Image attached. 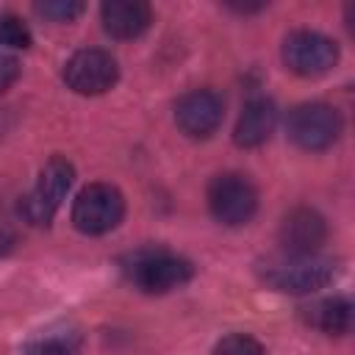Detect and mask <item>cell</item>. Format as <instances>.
<instances>
[{"mask_svg": "<svg viewBox=\"0 0 355 355\" xmlns=\"http://www.w3.org/2000/svg\"><path fill=\"white\" fill-rule=\"evenodd\" d=\"M338 266L324 255H288L263 269V283L283 294H313L333 283Z\"/></svg>", "mask_w": 355, "mask_h": 355, "instance_id": "obj_1", "label": "cell"}, {"mask_svg": "<svg viewBox=\"0 0 355 355\" xmlns=\"http://www.w3.org/2000/svg\"><path fill=\"white\" fill-rule=\"evenodd\" d=\"M125 269L130 283L144 294H166L194 277L191 261L172 255L166 250H141L130 258Z\"/></svg>", "mask_w": 355, "mask_h": 355, "instance_id": "obj_2", "label": "cell"}, {"mask_svg": "<svg viewBox=\"0 0 355 355\" xmlns=\"http://www.w3.org/2000/svg\"><path fill=\"white\" fill-rule=\"evenodd\" d=\"M72 178H75L72 164L67 158H61V155H53L44 164V169L39 172L36 186L19 202L22 216L31 225H50L53 216H55V211L61 208L69 186H72Z\"/></svg>", "mask_w": 355, "mask_h": 355, "instance_id": "obj_3", "label": "cell"}, {"mask_svg": "<svg viewBox=\"0 0 355 355\" xmlns=\"http://www.w3.org/2000/svg\"><path fill=\"white\" fill-rule=\"evenodd\" d=\"M125 216V197L111 183H89L80 189L72 205V225L86 236H103L114 230Z\"/></svg>", "mask_w": 355, "mask_h": 355, "instance_id": "obj_4", "label": "cell"}, {"mask_svg": "<svg viewBox=\"0 0 355 355\" xmlns=\"http://www.w3.org/2000/svg\"><path fill=\"white\" fill-rule=\"evenodd\" d=\"M208 208L216 222L239 227L247 225L258 211V191L250 178L239 172H225L208 183Z\"/></svg>", "mask_w": 355, "mask_h": 355, "instance_id": "obj_5", "label": "cell"}, {"mask_svg": "<svg viewBox=\"0 0 355 355\" xmlns=\"http://www.w3.org/2000/svg\"><path fill=\"white\" fill-rule=\"evenodd\" d=\"M341 114L327 103H302L288 114L286 122L288 139L308 153L327 150L341 136Z\"/></svg>", "mask_w": 355, "mask_h": 355, "instance_id": "obj_6", "label": "cell"}, {"mask_svg": "<svg viewBox=\"0 0 355 355\" xmlns=\"http://www.w3.org/2000/svg\"><path fill=\"white\" fill-rule=\"evenodd\" d=\"M283 61L302 78H319L338 61V44L319 31H294L283 42Z\"/></svg>", "mask_w": 355, "mask_h": 355, "instance_id": "obj_7", "label": "cell"}, {"mask_svg": "<svg viewBox=\"0 0 355 355\" xmlns=\"http://www.w3.org/2000/svg\"><path fill=\"white\" fill-rule=\"evenodd\" d=\"M116 78H119L116 58L100 47L78 50L64 64V80L78 94H103L116 83Z\"/></svg>", "mask_w": 355, "mask_h": 355, "instance_id": "obj_8", "label": "cell"}, {"mask_svg": "<svg viewBox=\"0 0 355 355\" xmlns=\"http://www.w3.org/2000/svg\"><path fill=\"white\" fill-rule=\"evenodd\" d=\"M225 119V103L214 89L186 92L175 103V122L191 139H208L219 130Z\"/></svg>", "mask_w": 355, "mask_h": 355, "instance_id": "obj_9", "label": "cell"}, {"mask_svg": "<svg viewBox=\"0 0 355 355\" xmlns=\"http://www.w3.org/2000/svg\"><path fill=\"white\" fill-rule=\"evenodd\" d=\"M277 236L288 255H316L327 239V225L313 208H294L280 222Z\"/></svg>", "mask_w": 355, "mask_h": 355, "instance_id": "obj_10", "label": "cell"}, {"mask_svg": "<svg viewBox=\"0 0 355 355\" xmlns=\"http://www.w3.org/2000/svg\"><path fill=\"white\" fill-rule=\"evenodd\" d=\"M100 19L114 39H136L150 28L153 11L141 0H108L100 8Z\"/></svg>", "mask_w": 355, "mask_h": 355, "instance_id": "obj_11", "label": "cell"}, {"mask_svg": "<svg viewBox=\"0 0 355 355\" xmlns=\"http://www.w3.org/2000/svg\"><path fill=\"white\" fill-rule=\"evenodd\" d=\"M275 125H277V108L272 100L266 97H252L239 122H236V144L239 147H261L263 141H269V136L275 133Z\"/></svg>", "mask_w": 355, "mask_h": 355, "instance_id": "obj_12", "label": "cell"}, {"mask_svg": "<svg viewBox=\"0 0 355 355\" xmlns=\"http://www.w3.org/2000/svg\"><path fill=\"white\" fill-rule=\"evenodd\" d=\"M305 316L313 327L330 333V336H344L352 330V302L347 297H327L305 308Z\"/></svg>", "mask_w": 355, "mask_h": 355, "instance_id": "obj_13", "label": "cell"}, {"mask_svg": "<svg viewBox=\"0 0 355 355\" xmlns=\"http://www.w3.org/2000/svg\"><path fill=\"white\" fill-rule=\"evenodd\" d=\"M0 44L14 50L31 47V28L17 14H0Z\"/></svg>", "mask_w": 355, "mask_h": 355, "instance_id": "obj_14", "label": "cell"}, {"mask_svg": "<svg viewBox=\"0 0 355 355\" xmlns=\"http://www.w3.org/2000/svg\"><path fill=\"white\" fill-rule=\"evenodd\" d=\"M83 3L78 0H39L36 3V11L44 17V19H53V22H72L75 17L83 14Z\"/></svg>", "mask_w": 355, "mask_h": 355, "instance_id": "obj_15", "label": "cell"}, {"mask_svg": "<svg viewBox=\"0 0 355 355\" xmlns=\"http://www.w3.org/2000/svg\"><path fill=\"white\" fill-rule=\"evenodd\" d=\"M214 355H266V352H263V347L252 336H247V333H230V336H225L216 344Z\"/></svg>", "mask_w": 355, "mask_h": 355, "instance_id": "obj_16", "label": "cell"}, {"mask_svg": "<svg viewBox=\"0 0 355 355\" xmlns=\"http://www.w3.org/2000/svg\"><path fill=\"white\" fill-rule=\"evenodd\" d=\"M22 355H75V347H72V341H67L61 336H47V338L33 341Z\"/></svg>", "mask_w": 355, "mask_h": 355, "instance_id": "obj_17", "label": "cell"}, {"mask_svg": "<svg viewBox=\"0 0 355 355\" xmlns=\"http://www.w3.org/2000/svg\"><path fill=\"white\" fill-rule=\"evenodd\" d=\"M17 75H19V64H17V58L0 53V94L17 80Z\"/></svg>", "mask_w": 355, "mask_h": 355, "instance_id": "obj_18", "label": "cell"}, {"mask_svg": "<svg viewBox=\"0 0 355 355\" xmlns=\"http://www.w3.org/2000/svg\"><path fill=\"white\" fill-rule=\"evenodd\" d=\"M11 241H14V239H11V236H8V233H3V230H0V255H3V252H8V250H11Z\"/></svg>", "mask_w": 355, "mask_h": 355, "instance_id": "obj_19", "label": "cell"}]
</instances>
